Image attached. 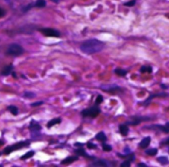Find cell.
I'll return each mask as SVG.
<instances>
[{
	"instance_id": "cell-1",
	"label": "cell",
	"mask_w": 169,
	"mask_h": 167,
	"mask_svg": "<svg viewBox=\"0 0 169 167\" xmlns=\"http://www.w3.org/2000/svg\"><path fill=\"white\" fill-rule=\"evenodd\" d=\"M105 44L103 42L96 38H91L83 42L80 46V49L83 53L91 55L101 52Z\"/></svg>"
},
{
	"instance_id": "cell-2",
	"label": "cell",
	"mask_w": 169,
	"mask_h": 167,
	"mask_svg": "<svg viewBox=\"0 0 169 167\" xmlns=\"http://www.w3.org/2000/svg\"><path fill=\"white\" fill-rule=\"evenodd\" d=\"M24 52V49L21 45L18 44L17 43H13L9 45L7 48V50H6V54H7L8 56H13V57H17L19 56Z\"/></svg>"
},
{
	"instance_id": "cell-3",
	"label": "cell",
	"mask_w": 169,
	"mask_h": 167,
	"mask_svg": "<svg viewBox=\"0 0 169 167\" xmlns=\"http://www.w3.org/2000/svg\"><path fill=\"white\" fill-rule=\"evenodd\" d=\"M100 112L101 110L98 106H93L91 108L84 109L81 112V114L83 117H91L94 118H96L100 114Z\"/></svg>"
},
{
	"instance_id": "cell-4",
	"label": "cell",
	"mask_w": 169,
	"mask_h": 167,
	"mask_svg": "<svg viewBox=\"0 0 169 167\" xmlns=\"http://www.w3.org/2000/svg\"><path fill=\"white\" fill-rule=\"evenodd\" d=\"M29 145H30V143L28 142V141H21V142L19 143H15V144H13V145L7 147L6 148H5V149L4 150V152L3 153L5 154V155H9V154H10L11 152L13 151L20 149L21 148H23V147H27Z\"/></svg>"
},
{
	"instance_id": "cell-5",
	"label": "cell",
	"mask_w": 169,
	"mask_h": 167,
	"mask_svg": "<svg viewBox=\"0 0 169 167\" xmlns=\"http://www.w3.org/2000/svg\"><path fill=\"white\" fill-rule=\"evenodd\" d=\"M39 31L43 35L49 37H60V33L58 31L51 28H42L39 29Z\"/></svg>"
},
{
	"instance_id": "cell-6",
	"label": "cell",
	"mask_w": 169,
	"mask_h": 167,
	"mask_svg": "<svg viewBox=\"0 0 169 167\" xmlns=\"http://www.w3.org/2000/svg\"><path fill=\"white\" fill-rule=\"evenodd\" d=\"M100 88L104 92L110 93H118L122 91V89H121L118 85L115 84L103 85L100 86Z\"/></svg>"
},
{
	"instance_id": "cell-7",
	"label": "cell",
	"mask_w": 169,
	"mask_h": 167,
	"mask_svg": "<svg viewBox=\"0 0 169 167\" xmlns=\"http://www.w3.org/2000/svg\"><path fill=\"white\" fill-rule=\"evenodd\" d=\"M29 129L31 131V136L32 137H36L39 136V131L42 130V127L40 125L36 122V121L32 120L30 124Z\"/></svg>"
},
{
	"instance_id": "cell-8",
	"label": "cell",
	"mask_w": 169,
	"mask_h": 167,
	"mask_svg": "<svg viewBox=\"0 0 169 167\" xmlns=\"http://www.w3.org/2000/svg\"><path fill=\"white\" fill-rule=\"evenodd\" d=\"M151 118L148 116H133L132 117V120L126 122L127 125H130V126H136L141 122L142 121H147L150 120Z\"/></svg>"
},
{
	"instance_id": "cell-9",
	"label": "cell",
	"mask_w": 169,
	"mask_h": 167,
	"mask_svg": "<svg viewBox=\"0 0 169 167\" xmlns=\"http://www.w3.org/2000/svg\"><path fill=\"white\" fill-rule=\"evenodd\" d=\"M169 95L167 94V93H166V92H161V93H157V94H153V95H151L149 96V97H148V98L147 99V100H145L144 101V102H143V105L145 106V107H147V106H148L149 104H150V102H151V100L153 98H155V97H167V96H168Z\"/></svg>"
},
{
	"instance_id": "cell-10",
	"label": "cell",
	"mask_w": 169,
	"mask_h": 167,
	"mask_svg": "<svg viewBox=\"0 0 169 167\" xmlns=\"http://www.w3.org/2000/svg\"><path fill=\"white\" fill-rule=\"evenodd\" d=\"M92 166H111L109 162L104 159L98 160L92 164Z\"/></svg>"
},
{
	"instance_id": "cell-11",
	"label": "cell",
	"mask_w": 169,
	"mask_h": 167,
	"mask_svg": "<svg viewBox=\"0 0 169 167\" xmlns=\"http://www.w3.org/2000/svg\"><path fill=\"white\" fill-rule=\"evenodd\" d=\"M150 127H152L153 130H157L162 131V132H164V133H169V129L167 127V126H162V125H152V126H148Z\"/></svg>"
},
{
	"instance_id": "cell-12",
	"label": "cell",
	"mask_w": 169,
	"mask_h": 167,
	"mask_svg": "<svg viewBox=\"0 0 169 167\" xmlns=\"http://www.w3.org/2000/svg\"><path fill=\"white\" fill-rule=\"evenodd\" d=\"M150 143H151V137H146L141 140V142L139 143V145L141 149H146L149 147Z\"/></svg>"
},
{
	"instance_id": "cell-13",
	"label": "cell",
	"mask_w": 169,
	"mask_h": 167,
	"mask_svg": "<svg viewBox=\"0 0 169 167\" xmlns=\"http://www.w3.org/2000/svg\"><path fill=\"white\" fill-rule=\"evenodd\" d=\"M79 159V157L77 156H71V157H68L66 159H63L61 162V164L62 165H69V164L73 163V162L76 161Z\"/></svg>"
},
{
	"instance_id": "cell-14",
	"label": "cell",
	"mask_w": 169,
	"mask_h": 167,
	"mask_svg": "<svg viewBox=\"0 0 169 167\" xmlns=\"http://www.w3.org/2000/svg\"><path fill=\"white\" fill-rule=\"evenodd\" d=\"M119 130H120V133H121V135H122L123 136H127V134H128L129 132V128L126 124H120L119 126Z\"/></svg>"
},
{
	"instance_id": "cell-15",
	"label": "cell",
	"mask_w": 169,
	"mask_h": 167,
	"mask_svg": "<svg viewBox=\"0 0 169 167\" xmlns=\"http://www.w3.org/2000/svg\"><path fill=\"white\" fill-rule=\"evenodd\" d=\"M13 69V66L12 65H8L5 66L3 69L1 70V75L4 76H7L12 72Z\"/></svg>"
},
{
	"instance_id": "cell-16",
	"label": "cell",
	"mask_w": 169,
	"mask_h": 167,
	"mask_svg": "<svg viewBox=\"0 0 169 167\" xmlns=\"http://www.w3.org/2000/svg\"><path fill=\"white\" fill-rule=\"evenodd\" d=\"M75 153L77 154V155H79V156H82L84 157L85 158H88V159H93V157L89 156L88 154L85 152V151L83 148H79L78 149L75 150Z\"/></svg>"
},
{
	"instance_id": "cell-17",
	"label": "cell",
	"mask_w": 169,
	"mask_h": 167,
	"mask_svg": "<svg viewBox=\"0 0 169 167\" xmlns=\"http://www.w3.org/2000/svg\"><path fill=\"white\" fill-rule=\"evenodd\" d=\"M61 122H62V120H61V118H60L52 119V120L49 121L48 123L47 124V127L48 128H50L51 127L54 126V125L60 124V123H61Z\"/></svg>"
},
{
	"instance_id": "cell-18",
	"label": "cell",
	"mask_w": 169,
	"mask_h": 167,
	"mask_svg": "<svg viewBox=\"0 0 169 167\" xmlns=\"http://www.w3.org/2000/svg\"><path fill=\"white\" fill-rule=\"evenodd\" d=\"M95 138H96V139L99 141H102V142H105V141H107V137L106 136V135L104 132H99L98 133L96 136H95Z\"/></svg>"
},
{
	"instance_id": "cell-19",
	"label": "cell",
	"mask_w": 169,
	"mask_h": 167,
	"mask_svg": "<svg viewBox=\"0 0 169 167\" xmlns=\"http://www.w3.org/2000/svg\"><path fill=\"white\" fill-rule=\"evenodd\" d=\"M34 6L37 8H44L46 6V1L45 0H36L34 3Z\"/></svg>"
},
{
	"instance_id": "cell-20",
	"label": "cell",
	"mask_w": 169,
	"mask_h": 167,
	"mask_svg": "<svg viewBox=\"0 0 169 167\" xmlns=\"http://www.w3.org/2000/svg\"><path fill=\"white\" fill-rule=\"evenodd\" d=\"M157 161L160 163L161 165H167V164L169 163V160L167 157L165 156H161L157 158Z\"/></svg>"
},
{
	"instance_id": "cell-21",
	"label": "cell",
	"mask_w": 169,
	"mask_h": 167,
	"mask_svg": "<svg viewBox=\"0 0 169 167\" xmlns=\"http://www.w3.org/2000/svg\"><path fill=\"white\" fill-rule=\"evenodd\" d=\"M158 150L157 148H151L149 149H147L145 151V153L147 155H150V156H155L157 154Z\"/></svg>"
},
{
	"instance_id": "cell-22",
	"label": "cell",
	"mask_w": 169,
	"mask_h": 167,
	"mask_svg": "<svg viewBox=\"0 0 169 167\" xmlns=\"http://www.w3.org/2000/svg\"><path fill=\"white\" fill-rule=\"evenodd\" d=\"M35 7L34 6V3H31V4H28L27 5H25L24 6V7H23V8L21 9V11L23 13H27L28 12L29 10H31V9Z\"/></svg>"
},
{
	"instance_id": "cell-23",
	"label": "cell",
	"mask_w": 169,
	"mask_h": 167,
	"mask_svg": "<svg viewBox=\"0 0 169 167\" xmlns=\"http://www.w3.org/2000/svg\"><path fill=\"white\" fill-rule=\"evenodd\" d=\"M34 155V151H30L29 152H27V153H25V155L23 156H21V160H26L29 158H31Z\"/></svg>"
},
{
	"instance_id": "cell-24",
	"label": "cell",
	"mask_w": 169,
	"mask_h": 167,
	"mask_svg": "<svg viewBox=\"0 0 169 167\" xmlns=\"http://www.w3.org/2000/svg\"><path fill=\"white\" fill-rule=\"evenodd\" d=\"M114 73L117 74L119 76H122L124 77L126 74H127V71L124 70L123 69H120V68H117L115 70H114Z\"/></svg>"
},
{
	"instance_id": "cell-25",
	"label": "cell",
	"mask_w": 169,
	"mask_h": 167,
	"mask_svg": "<svg viewBox=\"0 0 169 167\" xmlns=\"http://www.w3.org/2000/svg\"><path fill=\"white\" fill-rule=\"evenodd\" d=\"M7 109L9 111H10V112L13 115L17 116L18 114V112H19L18 108L17 107H16L15 106H9V107H8Z\"/></svg>"
},
{
	"instance_id": "cell-26",
	"label": "cell",
	"mask_w": 169,
	"mask_h": 167,
	"mask_svg": "<svg viewBox=\"0 0 169 167\" xmlns=\"http://www.w3.org/2000/svg\"><path fill=\"white\" fill-rule=\"evenodd\" d=\"M136 3H137V0H130V1L124 3V5L126 6V7H132L135 5Z\"/></svg>"
},
{
	"instance_id": "cell-27",
	"label": "cell",
	"mask_w": 169,
	"mask_h": 167,
	"mask_svg": "<svg viewBox=\"0 0 169 167\" xmlns=\"http://www.w3.org/2000/svg\"><path fill=\"white\" fill-rule=\"evenodd\" d=\"M36 97V95L34 94L33 92L30 91H26L24 93V97L27 98H33Z\"/></svg>"
},
{
	"instance_id": "cell-28",
	"label": "cell",
	"mask_w": 169,
	"mask_h": 167,
	"mask_svg": "<svg viewBox=\"0 0 169 167\" xmlns=\"http://www.w3.org/2000/svg\"><path fill=\"white\" fill-rule=\"evenodd\" d=\"M102 146H103V149L104 151H106V152L111 151L112 149L110 145H108V144H106L104 142L103 143V145H102Z\"/></svg>"
},
{
	"instance_id": "cell-29",
	"label": "cell",
	"mask_w": 169,
	"mask_h": 167,
	"mask_svg": "<svg viewBox=\"0 0 169 167\" xmlns=\"http://www.w3.org/2000/svg\"><path fill=\"white\" fill-rule=\"evenodd\" d=\"M103 102V96L101 95H98L97 98H96V101H95V104H96V105H98V104H101Z\"/></svg>"
},
{
	"instance_id": "cell-30",
	"label": "cell",
	"mask_w": 169,
	"mask_h": 167,
	"mask_svg": "<svg viewBox=\"0 0 169 167\" xmlns=\"http://www.w3.org/2000/svg\"><path fill=\"white\" fill-rule=\"evenodd\" d=\"M131 165V162L129 161V160H125V161H124L122 163H121L120 166L121 167H130Z\"/></svg>"
},
{
	"instance_id": "cell-31",
	"label": "cell",
	"mask_w": 169,
	"mask_h": 167,
	"mask_svg": "<svg viewBox=\"0 0 169 167\" xmlns=\"http://www.w3.org/2000/svg\"><path fill=\"white\" fill-rule=\"evenodd\" d=\"M43 103H44L43 101H37V102H34V103H32L31 106L33 107H39V106L42 105Z\"/></svg>"
},
{
	"instance_id": "cell-32",
	"label": "cell",
	"mask_w": 169,
	"mask_h": 167,
	"mask_svg": "<svg viewBox=\"0 0 169 167\" xmlns=\"http://www.w3.org/2000/svg\"><path fill=\"white\" fill-rule=\"evenodd\" d=\"M87 147L90 149H96L97 146V145H95V144H94V143L89 142V143H87Z\"/></svg>"
},
{
	"instance_id": "cell-33",
	"label": "cell",
	"mask_w": 169,
	"mask_h": 167,
	"mask_svg": "<svg viewBox=\"0 0 169 167\" xmlns=\"http://www.w3.org/2000/svg\"><path fill=\"white\" fill-rule=\"evenodd\" d=\"M5 14H6V12L4 9L1 7H0V18L4 17L5 15Z\"/></svg>"
},
{
	"instance_id": "cell-34",
	"label": "cell",
	"mask_w": 169,
	"mask_h": 167,
	"mask_svg": "<svg viewBox=\"0 0 169 167\" xmlns=\"http://www.w3.org/2000/svg\"><path fill=\"white\" fill-rule=\"evenodd\" d=\"M161 145H169V137L168 138H166L165 139H164L163 141H162V142L161 143Z\"/></svg>"
},
{
	"instance_id": "cell-35",
	"label": "cell",
	"mask_w": 169,
	"mask_h": 167,
	"mask_svg": "<svg viewBox=\"0 0 169 167\" xmlns=\"http://www.w3.org/2000/svg\"><path fill=\"white\" fill-rule=\"evenodd\" d=\"M140 72H141L143 73L147 72V67L145 66H142L141 67V69H140Z\"/></svg>"
},
{
	"instance_id": "cell-36",
	"label": "cell",
	"mask_w": 169,
	"mask_h": 167,
	"mask_svg": "<svg viewBox=\"0 0 169 167\" xmlns=\"http://www.w3.org/2000/svg\"><path fill=\"white\" fill-rule=\"evenodd\" d=\"M74 146H75V147H83V146H84V144L81 143H75L74 144Z\"/></svg>"
},
{
	"instance_id": "cell-37",
	"label": "cell",
	"mask_w": 169,
	"mask_h": 167,
	"mask_svg": "<svg viewBox=\"0 0 169 167\" xmlns=\"http://www.w3.org/2000/svg\"><path fill=\"white\" fill-rule=\"evenodd\" d=\"M138 167H147V165H146L145 163H139L138 165Z\"/></svg>"
},
{
	"instance_id": "cell-38",
	"label": "cell",
	"mask_w": 169,
	"mask_h": 167,
	"mask_svg": "<svg viewBox=\"0 0 169 167\" xmlns=\"http://www.w3.org/2000/svg\"><path fill=\"white\" fill-rule=\"evenodd\" d=\"M161 87L162 89H163L166 90V89H168L169 86H167V85H165V84H161Z\"/></svg>"
},
{
	"instance_id": "cell-39",
	"label": "cell",
	"mask_w": 169,
	"mask_h": 167,
	"mask_svg": "<svg viewBox=\"0 0 169 167\" xmlns=\"http://www.w3.org/2000/svg\"><path fill=\"white\" fill-rule=\"evenodd\" d=\"M152 70H153L152 69V67H150V66H148L147 67V72H148V73H150L152 72Z\"/></svg>"
},
{
	"instance_id": "cell-40",
	"label": "cell",
	"mask_w": 169,
	"mask_h": 167,
	"mask_svg": "<svg viewBox=\"0 0 169 167\" xmlns=\"http://www.w3.org/2000/svg\"><path fill=\"white\" fill-rule=\"evenodd\" d=\"M12 76H13V78H15V79H17V75H16V73L15 72H13L12 73Z\"/></svg>"
},
{
	"instance_id": "cell-41",
	"label": "cell",
	"mask_w": 169,
	"mask_h": 167,
	"mask_svg": "<svg viewBox=\"0 0 169 167\" xmlns=\"http://www.w3.org/2000/svg\"><path fill=\"white\" fill-rule=\"evenodd\" d=\"M52 2L54 3H55V4H58L59 1H60V0H51Z\"/></svg>"
},
{
	"instance_id": "cell-42",
	"label": "cell",
	"mask_w": 169,
	"mask_h": 167,
	"mask_svg": "<svg viewBox=\"0 0 169 167\" xmlns=\"http://www.w3.org/2000/svg\"><path fill=\"white\" fill-rule=\"evenodd\" d=\"M4 141H2L1 139H0V147L2 146V145H4Z\"/></svg>"
},
{
	"instance_id": "cell-43",
	"label": "cell",
	"mask_w": 169,
	"mask_h": 167,
	"mask_svg": "<svg viewBox=\"0 0 169 167\" xmlns=\"http://www.w3.org/2000/svg\"><path fill=\"white\" fill-rule=\"evenodd\" d=\"M166 126H167L169 129V122H168L166 123Z\"/></svg>"
},
{
	"instance_id": "cell-44",
	"label": "cell",
	"mask_w": 169,
	"mask_h": 167,
	"mask_svg": "<svg viewBox=\"0 0 169 167\" xmlns=\"http://www.w3.org/2000/svg\"><path fill=\"white\" fill-rule=\"evenodd\" d=\"M168 153H169V148H168Z\"/></svg>"
},
{
	"instance_id": "cell-45",
	"label": "cell",
	"mask_w": 169,
	"mask_h": 167,
	"mask_svg": "<svg viewBox=\"0 0 169 167\" xmlns=\"http://www.w3.org/2000/svg\"><path fill=\"white\" fill-rule=\"evenodd\" d=\"M0 156H1V153H0Z\"/></svg>"
}]
</instances>
